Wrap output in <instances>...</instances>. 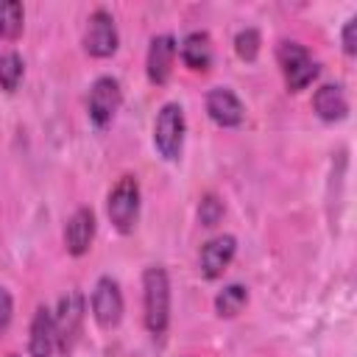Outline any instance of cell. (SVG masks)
Wrapping results in <instances>:
<instances>
[{"label": "cell", "mask_w": 357, "mask_h": 357, "mask_svg": "<svg viewBox=\"0 0 357 357\" xmlns=\"http://www.w3.org/2000/svg\"><path fill=\"white\" fill-rule=\"evenodd\" d=\"M142 321L151 335H165L170 326V276L162 265L142 271Z\"/></svg>", "instance_id": "cell-1"}, {"label": "cell", "mask_w": 357, "mask_h": 357, "mask_svg": "<svg viewBox=\"0 0 357 357\" xmlns=\"http://www.w3.org/2000/svg\"><path fill=\"white\" fill-rule=\"evenodd\" d=\"M84 318H86V301L81 290H67L53 312V329H56V351L70 357L81 340V329H84Z\"/></svg>", "instance_id": "cell-2"}, {"label": "cell", "mask_w": 357, "mask_h": 357, "mask_svg": "<svg viewBox=\"0 0 357 357\" xmlns=\"http://www.w3.org/2000/svg\"><path fill=\"white\" fill-rule=\"evenodd\" d=\"M276 64L282 70V78H284L287 92L307 89L318 78V73H321V67L312 59V53L301 42H296V39H282L276 45Z\"/></svg>", "instance_id": "cell-3"}, {"label": "cell", "mask_w": 357, "mask_h": 357, "mask_svg": "<svg viewBox=\"0 0 357 357\" xmlns=\"http://www.w3.org/2000/svg\"><path fill=\"white\" fill-rule=\"evenodd\" d=\"M139 201H142V192H139V181L137 176L126 173L117 178V184L109 190V198H106V215L112 220V226L120 231V234H131L137 220H139Z\"/></svg>", "instance_id": "cell-4"}, {"label": "cell", "mask_w": 357, "mask_h": 357, "mask_svg": "<svg viewBox=\"0 0 357 357\" xmlns=\"http://www.w3.org/2000/svg\"><path fill=\"white\" fill-rule=\"evenodd\" d=\"M184 134H187V120L184 109L176 100H167L153 120V148L159 151L162 159L176 162L184 148Z\"/></svg>", "instance_id": "cell-5"}, {"label": "cell", "mask_w": 357, "mask_h": 357, "mask_svg": "<svg viewBox=\"0 0 357 357\" xmlns=\"http://www.w3.org/2000/svg\"><path fill=\"white\" fill-rule=\"evenodd\" d=\"M120 45V33H117V22L112 17L109 8L98 6L89 17H86V28H84V50L95 59H109L117 53Z\"/></svg>", "instance_id": "cell-6"}, {"label": "cell", "mask_w": 357, "mask_h": 357, "mask_svg": "<svg viewBox=\"0 0 357 357\" xmlns=\"http://www.w3.org/2000/svg\"><path fill=\"white\" fill-rule=\"evenodd\" d=\"M120 103H123V89H120V81L114 75H98L89 86V95H86V112H89V120L98 126V128H106L114 114L120 112Z\"/></svg>", "instance_id": "cell-7"}, {"label": "cell", "mask_w": 357, "mask_h": 357, "mask_svg": "<svg viewBox=\"0 0 357 357\" xmlns=\"http://www.w3.org/2000/svg\"><path fill=\"white\" fill-rule=\"evenodd\" d=\"M89 307H92V318L100 329H114L123 321V307H126L120 282L112 276H100L92 287Z\"/></svg>", "instance_id": "cell-8"}, {"label": "cell", "mask_w": 357, "mask_h": 357, "mask_svg": "<svg viewBox=\"0 0 357 357\" xmlns=\"http://www.w3.org/2000/svg\"><path fill=\"white\" fill-rule=\"evenodd\" d=\"M176 59V36L173 33H156L145 53V75L153 86H165L173 73Z\"/></svg>", "instance_id": "cell-9"}, {"label": "cell", "mask_w": 357, "mask_h": 357, "mask_svg": "<svg viewBox=\"0 0 357 357\" xmlns=\"http://www.w3.org/2000/svg\"><path fill=\"white\" fill-rule=\"evenodd\" d=\"M204 106H206L209 120H212L215 126H220V128H234V126H240L243 117H245L243 100H240V98L234 95V89H229V86H212V89L206 92Z\"/></svg>", "instance_id": "cell-10"}, {"label": "cell", "mask_w": 357, "mask_h": 357, "mask_svg": "<svg viewBox=\"0 0 357 357\" xmlns=\"http://www.w3.org/2000/svg\"><path fill=\"white\" fill-rule=\"evenodd\" d=\"M234 254H237V240H234V234H215V237H209V240L201 245V254H198L201 276H204V279H218V276H223V271L229 268V262L234 259Z\"/></svg>", "instance_id": "cell-11"}, {"label": "cell", "mask_w": 357, "mask_h": 357, "mask_svg": "<svg viewBox=\"0 0 357 357\" xmlns=\"http://www.w3.org/2000/svg\"><path fill=\"white\" fill-rule=\"evenodd\" d=\"M95 229H98L95 212H92L89 206H78V209L67 218V223H64V248H67V254L84 257V254L92 248Z\"/></svg>", "instance_id": "cell-12"}, {"label": "cell", "mask_w": 357, "mask_h": 357, "mask_svg": "<svg viewBox=\"0 0 357 357\" xmlns=\"http://www.w3.org/2000/svg\"><path fill=\"white\" fill-rule=\"evenodd\" d=\"M56 351V329H53V312L47 307H36L28 329V354L31 357H53Z\"/></svg>", "instance_id": "cell-13"}, {"label": "cell", "mask_w": 357, "mask_h": 357, "mask_svg": "<svg viewBox=\"0 0 357 357\" xmlns=\"http://www.w3.org/2000/svg\"><path fill=\"white\" fill-rule=\"evenodd\" d=\"M312 109L324 123H337L349 114V98L340 84H321L312 95Z\"/></svg>", "instance_id": "cell-14"}, {"label": "cell", "mask_w": 357, "mask_h": 357, "mask_svg": "<svg viewBox=\"0 0 357 357\" xmlns=\"http://www.w3.org/2000/svg\"><path fill=\"white\" fill-rule=\"evenodd\" d=\"M176 50H178L184 67L192 73H206L212 64V39L206 31H190Z\"/></svg>", "instance_id": "cell-15"}, {"label": "cell", "mask_w": 357, "mask_h": 357, "mask_svg": "<svg viewBox=\"0 0 357 357\" xmlns=\"http://www.w3.org/2000/svg\"><path fill=\"white\" fill-rule=\"evenodd\" d=\"M245 301H248V290L243 287V284H226L223 290H218V296H215V312L220 315V318H234V315H240L243 312V307H245Z\"/></svg>", "instance_id": "cell-16"}, {"label": "cell", "mask_w": 357, "mask_h": 357, "mask_svg": "<svg viewBox=\"0 0 357 357\" xmlns=\"http://www.w3.org/2000/svg\"><path fill=\"white\" fill-rule=\"evenodd\" d=\"M25 25V8L20 0H0V39H17Z\"/></svg>", "instance_id": "cell-17"}, {"label": "cell", "mask_w": 357, "mask_h": 357, "mask_svg": "<svg viewBox=\"0 0 357 357\" xmlns=\"http://www.w3.org/2000/svg\"><path fill=\"white\" fill-rule=\"evenodd\" d=\"M22 73H25V64H22L20 53H14V50L0 53V89L14 92L22 81Z\"/></svg>", "instance_id": "cell-18"}, {"label": "cell", "mask_w": 357, "mask_h": 357, "mask_svg": "<svg viewBox=\"0 0 357 357\" xmlns=\"http://www.w3.org/2000/svg\"><path fill=\"white\" fill-rule=\"evenodd\" d=\"M259 45H262V39H259V31L257 28H240L234 33V53L243 61H254L259 56Z\"/></svg>", "instance_id": "cell-19"}, {"label": "cell", "mask_w": 357, "mask_h": 357, "mask_svg": "<svg viewBox=\"0 0 357 357\" xmlns=\"http://www.w3.org/2000/svg\"><path fill=\"white\" fill-rule=\"evenodd\" d=\"M223 212H226V206H223V201L215 192H204L201 195V201H198V223L201 226H206V229L218 226Z\"/></svg>", "instance_id": "cell-20"}, {"label": "cell", "mask_w": 357, "mask_h": 357, "mask_svg": "<svg viewBox=\"0 0 357 357\" xmlns=\"http://www.w3.org/2000/svg\"><path fill=\"white\" fill-rule=\"evenodd\" d=\"M340 42H343V53H346V56H354V53H357V17H349V20L343 22Z\"/></svg>", "instance_id": "cell-21"}, {"label": "cell", "mask_w": 357, "mask_h": 357, "mask_svg": "<svg viewBox=\"0 0 357 357\" xmlns=\"http://www.w3.org/2000/svg\"><path fill=\"white\" fill-rule=\"evenodd\" d=\"M11 315H14V298H11V293L0 284V335L8 329Z\"/></svg>", "instance_id": "cell-22"}, {"label": "cell", "mask_w": 357, "mask_h": 357, "mask_svg": "<svg viewBox=\"0 0 357 357\" xmlns=\"http://www.w3.org/2000/svg\"><path fill=\"white\" fill-rule=\"evenodd\" d=\"M6 357H20V354H6Z\"/></svg>", "instance_id": "cell-23"}]
</instances>
